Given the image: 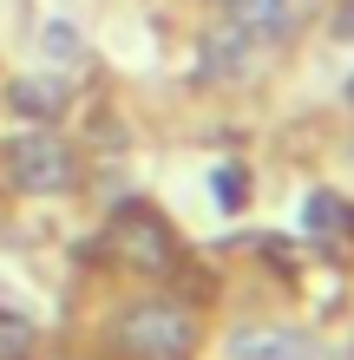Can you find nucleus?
I'll use <instances>...</instances> for the list:
<instances>
[{
  "label": "nucleus",
  "mask_w": 354,
  "mask_h": 360,
  "mask_svg": "<svg viewBox=\"0 0 354 360\" xmlns=\"http://www.w3.org/2000/svg\"><path fill=\"white\" fill-rule=\"evenodd\" d=\"M118 341L132 354H144V360H177L184 347L197 341V321L184 308H171V302H144V308H132L118 321Z\"/></svg>",
  "instance_id": "nucleus-1"
},
{
  "label": "nucleus",
  "mask_w": 354,
  "mask_h": 360,
  "mask_svg": "<svg viewBox=\"0 0 354 360\" xmlns=\"http://www.w3.org/2000/svg\"><path fill=\"white\" fill-rule=\"evenodd\" d=\"M7 177L20 190H33V197H53V190H66L79 177V164H72V151L59 138H20L13 158H7Z\"/></svg>",
  "instance_id": "nucleus-2"
},
{
  "label": "nucleus",
  "mask_w": 354,
  "mask_h": 360,
  "mask_svg": "<svg viewBox=\"0 0 354 360\" xmlns=\"http://www.w3.org/2000/svg\"><path fill=\"white\" fill-rule=\"evenodd\" d=\"M118 249H125L132 262H144V269H158L164 256H171V243H164V229H158L151 217H144V210H132V217L118 223Z\"/></svg>",
  "instance_id": "nucleus-3"
},
{
  "label": "nucleus",
  "mask_w": 354,
  "mask_h": 360,
  "mask_svg": "<svg viewBox=\"0 0 354 360\" xmlns=\"http://www.w3.org/2000/svg\"><path fill=\"white\" fill-rule=\"evenodd\" d=\"M7 105L20 118H53V112H66V86H59V79H13Z\"/></svg>",
  "instance_id": "nucleus-4"
},
{
  "label": "nucleus",
  "mask_w": 354,
  "mask_h": 360,
  "mask_svg": "<svg viewBox=\"0 0 354 360\" xmlns=\"http://www.w3.org/2000/svg\"><path fill=\"white\" fill-rule=\"evenodd\" d=\"M230 354L236 360H308V347L296 341V334H236Z\"/></svg>",
  "instance_id": "nucleus-5"
},
{
  "label": "nucleus",
  "mask_w": 354,
  "mask_h": 360,
  "mask_svg": "<svg viewBox=\"0 0 354 360\" xmlns=\"http://www.w3.org/2000/svg\"><path fill=\"white\" fill-rule=\"evenodd\" d=\"M230 20L243 33H282L289 27V0H230Z\"/></svg>",
  "instance_id": "nucleus-6"
},
{
  "label": "nucleus",
  "mask_w": 354,
  "mask_h": 360,
  "mask_svg": "<svg viewBox=\"0 0 354 360\" xmlns=\"http://www.w3.org/2000/svg\"><path fill=\"white\" fill-rule=\"evenodd\" d=\"M39 46H46V59H79V27H72V20H46Z\"/></svg>",
  "instance_id": "nucleus-7"
},
{
  "label": "nucleus",
  "mask_w": 354,
  "mask_h": 360,
  "mask_svg": "<svg viewBox=\"0 0 354 360\" xmlns=\"http://www.w3.org/2000/svg\"><path fill=\"white\" fill-rule=\"evenodd\" d=\"M210 190H217V203H223V210H243V197H249V177L236 171V164H223V171L210 177Z\"/></svg>",
  "instance_id": "nucleus-8"
},
{
  "label": "nucleus",
  "mask_w": 354,
  "mask_h": 360,
  "mask_svg": "<svg viewBox=\"0 0 354 360\" xmlns=\"http://www.w3.org/2000/svg\"><path fill=\"white\" fill-rule=\"evenodd\" d=\"M308 223H315V229H335V223H348V210L335 197H315V203H308Z\"/></svg>",
  "instance_id": "nucleus-9"
},
{
  "label": "nucleus",
  "mask_w": 354,
  "mask_h": 360,
  "mask_svg": "<svg viewBox=\"0 0 354 360\" xmlns=\"http://www.w3.org/2000/svg\"><path fill=\"white\" fill-rule=\"evenodd\" d=\"M335 33H341V39H354V0H341V13H335Z\"/></svg>",
  "instance_id": "nucleus-10"
},
{
  "label": "nucleus",
  "mask_w": 354,
  "mask_h": 360,
  "mask_svg": "<svg viewBox=\"0 0 354 360\" xmlns=\"http://www.w3.org/2000/svg\"><path fill=\"white\" fill-rule=\"evenodd\" d=\"M348 105H354V79H348Z\"/></svg>",
  "instance_id": "nucleus-11"
}]
</instances>
